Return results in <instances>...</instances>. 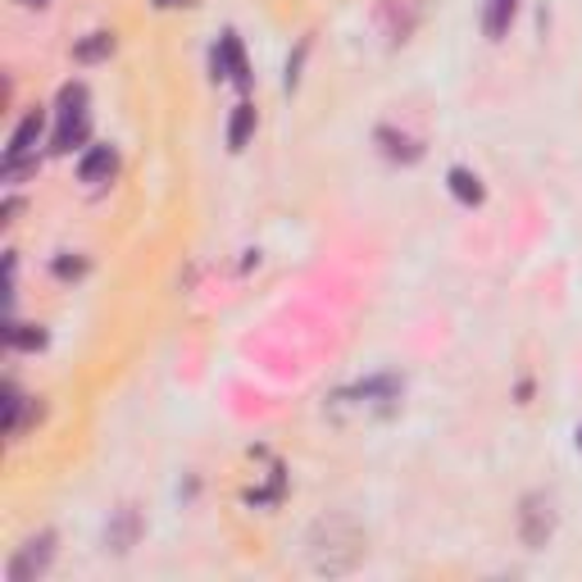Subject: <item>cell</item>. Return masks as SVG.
I'll return each instance as SVG.
<instances>
[{
	"mask_svg": "<svg viewBox=\"0 0 582 582\" xmlns=\"http://www.w3.org/2000/svg\"><path fill=\"white\" fill-rule=\"evenodd\" d=\"M369 556V532L351 515H323L305 532V560L319 578H347Z\"/></svg>",
	"mask_w": 582,
	"mask_h": 582,
	"instance_id": "6da1fadb",
	"label": "cell"
},
{
	"mask_svg": "<svg viewBox=\"0 0 582 582\" xmlns=\"http://www.w3.org/2000/svg\"><path fill=\"white\" fill-rule=\"evenodd\" d=\"M87 132H91L87 87H83V83H64V87H59V123H55V142H51V151L68 155L74 146L87 142Z\"/></svg>",
	"mask_w": 582,
	"mask_h": 582,
	"instance_id": "7a4b0ae2",
	"label": "cell"
},
{
	"mask_svg": "<svg viewBox=\"0 0 582 582\" xmlns=\"http://www.w3.org/2000/svg\"><path fill=\"white\" fill-rule=\"evenodd\" d=\"M515 532L528 551H541L546 541L556 537V501L541 496V492H528L519 501V515H515Z\"/></svg>",
	"mask_w": 582,
	"mask_h": 582,
	"instance_id": "3957f363",
	"label": "cell"
},
{
	"mask_svg": "<svg viewBox=\"0 0 582 582\" xmlns=\"http://www.w3.org/2000/svg\"><path fill=\"white\" fill-rule=\"evenodd\" d=\"M51 560H55V532L46 528V532H37V537H28L19 551L10 556L6 578H10V582H37V578L51 569Z\"/></svg>",
	"mask_w": 582,
	"mask_h": 582,
	"instance_id": "277c9868",
	"label": "cell"
},
{
	"mask_svg": "<svg viewBox=\"0 0 582 582\" xmlns=\"http://www.w3.org/2000/svg\"><path fill=\"white\" fill-rule=\"evenodd\" d=\"M6 400H0V409H6V432L10 437H23L28 424H37L42 419V400L37 396H23L14 383H6V392H0Z\"/></svg>",
	"mask_w": 582,
	"mask_h": 582,
	"instance_id": "5b68a950",
	"label": "cell"
},
{
	"mask_svg": "<svg viewBox=\"0 0 582 582\" xmlns=\"http://www.w3.org/2000/svg\"><path fill=\"white\" fill-rule=\"evenodd\" d=\"M215 74H223V78H232L237 87H251V64H246V51H242V42H237V32H223L219 37V51H215Z\"/></svg>",
	"mask_w": 582,
	"mask_h": 582,
	"instance_id": "8992f818",
	"label": "cell"
},
{
	"mask_svg": "<svg viewBox=\"0 0 582 582\" xmlns=\"http://www.w3.org/2000/svg\"><path fill=\"white\" fill-rule=\"evenodd\" d=\"M114 174H119V155H114V146H91V151H83V160H78V178H83L87 187L110 183Z\"/></svg>",
	"mask_w": 582,
	"mask_h": 582,
	"instance_id": "52a82bcc",
	"label": "cell"
},
{
	"mask_svg": "<svg viewBox=\"0 0 582 582\" xmlns=\"http://www.w3.org/2000/svg\"><path fill=\"white\" fill-rule=\"evenodd\" d=\"M136 537H142V515H136L132 505H123L119 515L106 524V546L123 556V551H132V546H136Z\"/></svg>",
	"mask_w": 582,
	"mask_h": 582,
	"instance_id": "ba28073f",
	"label": "cell"
},
{
	"mask_svg": "<svg viewBox=\"0 0 582 582\" xmlns=\"http://www.w3.org/2000/svg\"><path fill=\"white\" fill-rule=\"evenodd\" d=\"M515 14H519V0H483V32L492 42L509 37V28H515Z\"/></svg>",
	"mask_w": 582,
	"mask_h": 582,
	"instance_id": "9c48e42d",
	"label": "cell"
},
{
	"mask_svg": "<svg viewBox=\"0 0 582 582\" xmlns=\"http://www.w3.org/2000/svg\"><path fill=\"white\" fill-rule=\"evenodd\" d=\"M378 146H383L387 160H400V164H419L424 160V146L415 142V136L392 132V128H378Z\"/></svg>",
	"mask_w": 582,
	"mask_h": 582,
	"instance_id": "30bf717a",
	"label": "cell"
},
{
	"mask_svg": "<svg viewBox=\"0 0 582 582\" xmlns=\"http://www.w3.org/2000/svg\"><path fill=\"white\" fill-rule=\"evenodd\" d=\"M447 187H451V196L460 200V205H483V178H477V174H469V168H451V174H447Z\"/></svg>",
	"mask_w": 582,
	"mask_h": 582,
	"instance_id": "8fae6325",
	"label": "cell"
},
{
	"mask_svg": "<svg viewBox=\"0 0 582 582\" xmlns=\"http://www.w3.org/2000/svg\"><path fill=\"white\" fill-rule=\"evenodd\" d=\"M251 132H255V106H246V100H242V106L232 110V123H228V146L242 151L251 142Z\"/></svg>",
	"mask_w": 582,
	"mask_h": 582,
	"instance_id": "7c38bea8",
	"label": "cell"
},
{
	"mask_svg": "<svg viewBox=\"0 0 582 582\" xmlns=\"http://www.w3.org/2000/svg\"><path fill=\"white\" fill-rule=\"evenodd\" d=\"M6 341H10L14 351H42L46 347V328L42 323H10Z\"/></svg>",
	"mask_w": 582,
	"mask_h": 582,
	"instance_id": "4fadbf2b",
	"label": "cell"
},
{
	"mask_svg": "<svg viewBox=\"0 0 582 582\" xmlns=\"http://www.w3.org/2000/svg\"><path fill=\"white\" fill-rule=\"evenodd\" d=\"M114 51V32H91V37H83L74 46V59L78 64H96V59H106Z\"/></svg>",
	"mask_w": 582,
	"mask_h": 582,
	"instance_id": "5bb4252c",
	"label": "cell"
},
{
	"mask_svg": "<svg viewBox=\"0 0 582 582\" xmlns=\"http://www.w3.org/2000/svg\"><path fill=\"white\" fill-rule=\"evenodd\" d=\"M83 268H87L83 260H55V278H78Z\"/></svg>",
	"mask_w": 582,
	"mask_h": 582,
	"instance_id": "9a60e30c",
	"label": "cell"
},
{
	"mask_svg": "<svg viewBox=\"0 0 582 582\" xmlns=\"http://www.w3.org/2000/svg\"><path fill=\"white\" fill-rule=\"evenodd\" d=\"M14 215H19V200L10 196V200H6V210H0V223H14Z\"/></svg>",
	"mask_w": 582,
	"mask_h": 582,
	"instance_id": "2e32d148",
	"label": "cell"
},
{
	"mask_svg": "<svg viewBox=\"0 0 582 582\" xmlns=\"http://www.w3.org/2000/svg\"><path fill=\"white\" fill-rule=\"evenodd\" d=\"M160 10H178V6H187V0H155Z\"/></svg>",
	"mask_w": 582,
	"mask_h": 582,
	"instance_id": "e0dca14e",
	"label": "cell"
},
{
	"mask_svg": "<svg viewBox=\"0 0 582 582\" xmlns=\"http://www.w3.org/2000/svg\"><path fill=\"white\" fill-rule=\"evenodd\" d=\"M19 6H37L42 10V6H51V0H19Z\"/></svg>",
	"mask_w": 582,
	"mask_h": 582,
	"instance_id": "ac0fdd59",
	"label": "cell"
},
{
	"mask_svg": "<svg viewBox=\"0 0 582 582\" xmlns=\"http://www.w3.org/2000/svg\"><path fill=\"white\" fill-rule=\"evenodd\" d=\"M578 451H582V424H578Z\"/></svg>",
	"mask_w": 582,
	"mask_h": 582,
	"instance_id": "d6986e66",
	"label": "cell"
}]
</instances>
